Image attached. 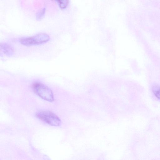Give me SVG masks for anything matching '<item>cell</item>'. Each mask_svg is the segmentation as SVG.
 <instances>
[{
  "label": "cell",
  "mask_w": 160,
  "mask_h": 160,
  "mask_svg": "<svg viewBox=\"0 0 160 160\" xmlns=\"http://www.w3.org/2000/svg\"><path fill=\"white\" fill-rule=\"evenodd\" d=\"M0 47L5 54L8 56H12L14 53V49L10 45L6 43H1Z\"/></svg>",
  "instance_id": "4"
},
{
  "label": "cell",
  "mask_w": 160,
  "mask_h": 160,
  "mask_svg": "<svg viewBox=\"0 0 160 160\" xmlns=\"http://www.w3.org/2000/svg\"><path fill=\"white\" fill-rule=\"evenodd\" d=\"M61 8H63L66 7L68 3V0H57L56 1Z\"/></svg>",
  "instance_id": "7"
},
{
  "label": "cell",
  "mask_w": 160,
  "mask_h": 160,
  "mask_svg": "<svg viewBox=\"0 0 160 160\" xmlns=\"http://www.w3.org/2000/svg\"><path fill=\"white\" fill-rule=\"evenodd\" d=\"M50 39L49 36L46 33H40L34 36L21 39L20 43L25 45H39L45 43Z\"/></svg>",
  "instance_id": "3"
},
{
  "label": "cell",
  "mask_w": 160,
  "mask_h": 160,
  "mask_svg": "<svg viewBox=\"0 0 160 160\" xmlns=\"http://www.w3.org/2000/svg\"><path fill=\"white\" fill-rule=\"evenodd\" d=\"M36 116L39 119L52 126H59L61 123V121L59 117L50 111H38L36 113Z\"/></svg>",
  "instance_id": "2"
},
{
  "label": "cell",
  "mask_w": 160,
  "mask_h": 160,
  "mask_svg": "<svg viewBox=\"0 0 160 160\" xmlns=\"http://www.w3.org/2000/svg\"><path fill=\"white\" fill-rule=\"evenodd\" d=\"M152 91L156 97L160 99V87L157 85H153Z\"/></svg>",
  "instance_id": "5"
},
{
  "label": "cell",
  "mask_w": 160,
  "mask_h": 160,
  "mask_svg": "<svg viewBox=\"0 0 160 160\" xmlns=\"http://www.w3.org/2000/svg\"><path fill=\"white\" fill-rule=\"evenodd\" d=\"M32 88L35 93L42 99L49 102L54 101L52 90L44 84L40 82H35L32 85Z\"/></svg>",
  "instance_id": "1"
},
{
  "label": "cell",
  "mask_w": 160,
  "mask_h": 160,
  "mask_svg": "<svg viewBox=\"0 0 160 160\" xmlns=\"http://www.w3.org/2000/svg\"><path fill=\"white\" fill-rule=\"evenodd\" d=\"M45 8H43L41 9L37 13L36 17L37 19L40 20L44 16L45 12Z\"/></svg>",
  "instance_id": "6"
}]
</instances>
